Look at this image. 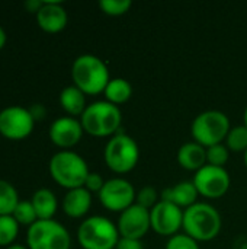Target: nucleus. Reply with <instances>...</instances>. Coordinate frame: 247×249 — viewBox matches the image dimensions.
Listing matches in <instances>:
<instances>
[{
	"instance_id": "nucleus-1",
	"label": "nucleus",
	"mask_w": 247,
	"mask_h": 249,
	"mask_svg": "<svg viewBox=\"0 0 247 249\" xmlns=\"http://www.w3.org/2000/svg\"><path fill=\"white\" fill-rule=\"evenodd\" d=\"M223 228V219L218 210L208 203H195L183 210V232L197 242L215 239Z\"/></svg>"
},
{
	"instance_id": "nucleus-2",
	"label": "nucleus",
	"mask_w": 247,
	"mask_h": 249,
	"mask_svg": "<svg viewBox=\"0 0 247 249\" xmlns=\"http://www.w3.org/2000/svg\"><path fill=\"white\" fill-rule=\"evenodd\" d=\"M71 79L84 95H99L105 92L111 76L102 58L93 54H82L73 61Z\"/></svg>"
},
{
	"instance_id": "nucleus-3",
	"label": "nucleus",
	"mask_w": 247,
	"mask_h": 249,
	"mask_svg": "<svg viewBox=\"0 0 247 249\" xmlns=\"http://www.w3.org/2000/svg\"><path fill=\"white\" fill-rule=\"evenodd\" d=\"M83 130L95 137H112L119 133L122 114L121 109L108 102L96 101L84 109L80 117Z\"/></svg>"
},
{
	"instance_id": "nucleus-4",
	"label": "nucleus",
	"mask_w": 247,
	"mask_h": 249,
	"mask_svg": "<svg viewBox=\"0 0 247 249\" xmlns=\"http://www.w3.org/2000/svg\"><path fill=\"white\" fill-rule=\"evenodd\" d=\"M51 178L67 190L84 187L86 178L90 174L86 160L76 152L63 150L55 153L48 163Z\"/></svg>"
},
{
	"instance_id": "nucleus-5",
	"label": "nucleus",
	"mask_w": 247,
	"mask_h": 249,
	"mask_svg": "<svg viewBox=\"0 0 247 249\" xmlns=\"http://www.w3.org/2000/svg\"><path fill=\"white\" fill-rule=\"evenodd\" d=\"M119 238L116 225L103 216L87 217L77 229V241L83 249H115Z\"/></svg>"
},
{
	"instance_id": "nucleus-6",
	"label": "nucleus",
	"mask_w": 247,
	"mask_h": 249,
	"mask_svg": "<svg viewBox=\"0 0 247 249\" xmlns=\"http://www.w3.org/2000/svg\"><path fill=\"white\" fill-rule=\"evenodd\" d=\"M229 117L218 109H208L198 114L191 125V134L194 142L205 149L223 143L230 131Z\"/></svg>"
},
{
	"instance_id": "nucleus-7",
	"label": "nucleus",
	"mask_w": 247,
	"mask_h": 249,
	"mask_svg": "<svg viewBox=\"0 0 247 249\" xmlns=\"http://www.w3.org/2000/svg\"><path fill=\"white\" fill-rule=\"evenodd\" d=\"M103 159L112 172L128 174L137 166L140 160L138 144L131 136L118 133L108 140L103 150Z\"/></svg>"
},
{
	"instance_id": "nucleus-8",
	"label": "nucleus",
	"mask_w": 247,
	"mask_h": 249,
	"mask_svg": "<svg viewBox=\"0 0 247 249\" xmlns=\"http://www.w3.org/2000/svg\"><path fill=\"white\" fill-rule=\"evenodd\" d=\"M26 245L29 249H70L68 231L54 219L38 220L28 228Z\"/></svg>"
},
{
	"instance_id": "nucleus-9",
	"label": "nucleus",
	"mask_w": 247,
	"mask_h": 249,
	"mask_svg": "<svg viewBox=\"0 0 247 249\" xmlns=\"http://www.w3.org/2000/svg\"><path fill=\"white\" fill-rule=\"evenodd\" d=\"M199 196L211 200L221 198L230 188L231 179L226 168H218L213 165H205L195 172L192 179Z\"/></svg>"
},
{
	"instance_id": "nucleus-10",
	"label": "nucleus",
	"mask_w": 247,
	"mask_h": 249,
	"mask_svg": "<svg viewBox=\"0 0 247 249\" xmlns=\"http://www.w3.org/2000/svg\"><path fill=\"white\" fill-rule=\"evenodd\" d=\"M135 190L134 185L125 178L108 179L99 193L100 204L114 213H122L132 204H135Z\"/></svg>"
},
{
	"instance_id": "nucleus-11",
	"label": "nucleus",
	"mask_w": 247,
	"mask_h": 249,
	"mask_svg": "<svg viewBox=\"0 0 247 249\" xmlns=\"http://www.w3.org/2000/svg\"><path fill=\"white\" fill-rule=\"evenodd\" d=\"M35 120L23 107H7L0 111V134L9 140H23L33 131Z\"/></svg>"
},
{
	"instance_id": "nucleus-12",
	"label": "nucleus",
	"mask_w": 247,
	"mask_h": 249,
	"mask_svg": "<svg viewBox=\"0 0 247 249\" xmlns=\"http://www.w3.org/2000/svg\"><path fill=\"white\" fill-rule=\"evenodd\" d=\"M150 223L159 236L172 238L183 226V210L169 201L160 200L150 210Z\"/></svg>"
},
{
	"instance_id": "nucleus-13",
	"label": "nucleus",
	"mask_w": 247,
	"mask_h": 249,
	"mask_svg": "<svg viewBox=\"0 0 247 249\" xmlns=\"http://www.w3.org/2000/svg\"><path fill=\"white\" fill-rule=\"evenodd\" d=\"M116 228H118L121 238L141 241L146 236V233L151 229L150 210L138 204H132L131 207L119 213Z\"/></svg>"
},
{
	"instance_id": "nucleus-14",
	"label": "nucleus",
	"mask_w": 247,
	"mask_h": 249,
	"mask_svg": "<svg viewBox=\"0 0 247 249\" xmlns=\"http://www.w3.org/2000/svg\"><path fill=\"white\" fill-rule=\"evenodd\" d=\"M83 133H84V130L82 127V123L79 120H76L74 117L57 118L51 124L49 131H48L49 140L55 146H58L64 150L76 146L82 140Z\"/></svg>"
},
{
	"instance_id": "nucleus-15",
	"label": "nucleus",
	"mask_w": 247,
	"mask_h": 249,
	"mask_svg": "<svg viewBox=\"0 0 247 249\" xmlns=\"http://www.w3.org/2000/svg\"><path fill=\"white\" fill-rule=\"evenodd\" d=\"M35 16L38 26L48 34H57L63 31L68 20L66 9L60 1L55 0H44L42 7Z\"/></svg>"
},
{
	"instance_id": "nucleus-16",
	"label": "nucleus",
	"mask_w": 247,
	"mask_h": 249,
	"mask_svg": "<svg viewBox=\"0 0 247 249\" xmlns=\"http://www.w3.org/2000/svg\"><path fill=\"white\" fill-rule=\"evenodd\" d=\"M198 191L192 181H182L176 185H172L169 188H165L162 191L160 200L169 201L181 209H188L198 203Z\"/></svg>"
},
{
	"instance_id": "nucleus-17",
	"label": "nucleus",
	"mask_w": 247,
	"mask_h": 249,
	"mask_svg": "<svg viewBox=\"0 0 247 249\" xmlns=\"http://www.w3.org/2000/svg\"><path fill=\"white\" fill-rule=\"evenodd\" d=\"M92 206V193L84 187L68 190L63 200V210L71 219H80L87 214Z\"/></svg>"
},
{
	"instance_id": "nucleus-18",
	"label": "nucleus",
	"mask_w": 247,
	"mask_h": 249,
	"mask_svg": "<svg viewBox=\"0 0 247 249\" xmlns=\"http://www.w3.org/2000/svg\"><path fill=\"white\" fill-rule=\"evenodd\" d=\"M178 162L186 171H199L207 165V149L197 142L183 143L178 150Z\"/></svg>"
},
{
	"instance_id": "nucleus-19",
	"label": "nucleus",
	"mask_w": 247,
	"mask_h": 249,
	"mask_svg": "<svg viewBox=\"0 0 247 249\" xmlns=\"http://www.w3.org/2000/svg\"><path fill=\"white\" fill-rule=\"evenodd\" d=\"M31 203L35 209L38 220H51L54 214L57 213L58 201H57L55 194L51 190L41 188L35 191V194L31 198Z\"/></svg>"
},
{
	"instance_id": "nucleus-20",
	"label": "nucleus",
	"mask_w": 247,
	"mask_h": 249,
	"mask_svg": "<svg viewBox=\"0 0 247 249\" xmlns=\"http://www.w3.org/2000/svg\"><path fill=\"white\" fill-rule=\"evenodd\" d=\"M60 105L61 108L71 117H77L84 112L87 108L86 105V95L77 86H67L60 93Z\"/></svg>"
},
{
	"instance_id": "nucleus-21",
	"label": "nucleus",
	"mask_w": 247,
	"mask_h": 249,
	"mask_svg": "<svg viewBox=\"0 0 247 249\" xmlns=\"http://www.w3.org/2000/svg\"><path fill=\"white\" fill-rule=\"evenodd\" d=\"M105 101L114 104V105H121V104H125L131 95H132V86L131 83L124 79V77H115V79H111L105 92Z\"/></svg>"
},
{
	"instance_id": "nucleus-22",
	"label": "nucleus",
	"mask_w": 247,
	"mask_h": 249,
	"mask_svg": "<svg viewBox=\"0 0 247 249\" xmlns=\"http://www.w3.org/2000/svg\"><path fill=\"white\" fill-rule=\"evenodd\" d=\"M19 204V196L15 187L0 179V216H12Z\"/></svg>"
},
{
	"instance_id": "nucleus-23",
	"label": "nucleus",
	"mask_w": 247,
	"mask_h": 249,
	"mask_svg": "<svg viewBox=\"0 0 247 249\" xmlns=\"http://www.w3.org/2000/svg\"><path fill=\"white\" fill-rule=\"evenodd\" d=\"M226 146L231 152H246L247 150V127L236 125L231 127L227 137H226Z\"/></svg>"
},
{
	"instance_id": "nucleus-24",
	"label": "nucleus",
	"mask_w": 247,
	"mask_h": 249,
	"mask_svg": "<svg viewBox=\"0 0 247 249\" xmlns=\"http://www.w3.org/2000/svg\"><path fill=\"white\" fill-rule=\"evenodd\" d=\"M19 232V223L13 216H0V247H10Z\"/></svg>"
},
{
	"instance_id": "nucleus-25",
	"label": "nucleus",
	"mask_w": 247,
	"mask_h": 249,
	"mask_svg": "<svg viewBox=\"0 0 247 249\" xmlns=\"http://www.w3.org/2000/svg\"><path fill=\"white\" fill-rule=\"evenodd\" d=\"M12 216L19 225L28 226V228L32 226L35 222H38V216L31 201H19Z\"/></svg>"
},
{
	"instance_id": "nucleus-26",
	"label": "nucleus",
	"mask_w": 247,
	"mask_h": 249,
	"mask_svg": "<svg viewBox=\"0 0 247 249\" xmlns=\"http://www.w3.org/2000/svg\"><path fill=\"white\" fill-rule=\"evenodd\" d=\"M229 158H230V150L223 143L207 149V165L224 168V165L229 162Z\"/></svg>"
},
{
	"instance_id": "nucleus-27",
	"label": "nucleus",
	"mask_w": 247,
	"mask_h": 249,
	"mask_svg": "<svg viewBox=\"0 0 247 249\" xmlns=\"http://www.w3.org/2000/svg\"><path fill=\"white\" fill-rule=\"evenodd\" d=\"M132 3L130 0H100L99 7L108 16H122L131 9Z\"/></svg>"
},
{
	"instance_id": "nucleus-28",
	"label": "nucleus",
	"mask_w": 247,
	"mask_h": 249,
	"mask_svg": "<svg viewBox=\"0 0 247 249\" xmlns=\"http://www.w3.org/2000/svg\"><path fill=\"white\" fill-rule=\"evenodd\" d=\"M159 201H160L159 200V194H157L156 188L151 187V185L143 187L135 194V204H138V206H141V207H144L147 210H151Z\"/></svg>"
},
{
	"instance_id": "nucleus-29",
	"label": "nucleus",
	"mask_w": 247,
	"mask_h": 249,
	"mask_svg": "<svg viewBox=\"0 0 247 249\" xmlns=\"http://www.w3.org/2000/svg\"><path fill=\"white\" fill-rule=\"evenodd\" d=\"M165 249H201L199 242H197L194 238L188 236L186 233H178L172 238H169Z\"/></svg>"
},
{
	"instance_id": "nucleus-30",
	"label": "nucleus",
	"mask_w": 247,
	"mask_h": 249,
	"mask_svg": "<svg viewBox=\"0 0 247 249\" xmlns=\"http://www.w3.org/2000/svg\"><path fill=\"white\" fill-rule=\"evenodd\" d=\"M105 179L102 178L100 174L98 172H90L86 178V182H84V188L89 191V193H100V190L103 188L105 185Z\"/></svg>"
},
{
	"instance_id": "nucleus-31",
	"label": "nucleus",
	"mask_w": 247,
	"mask_h": 249,
	"mask_svg": "<svg viewBox=\"0 0 247 249\" xmlns=\"http://www.w3.org/2000/svg\"><path fill=\"white\" fill-rule=\"evenodd\" d=\"M115 249H144V245L140 239H128V238H119L118 245Z\"/></svg>"
},
{
	"instance_id": "nucleus-32",
	"label": "nucleus",
	"mask_w": 247,
	"mask_h": 249,
	"mask_svg": "<svg viewBox=\"0 0 247 249\" xmlns=\"http://www.w3.org/2000/svg\"><path fill=\"white\" fill-rule=\"evenodd\" d=\"M44 4V0H26L25 1V9L29 12V13H38L39 9L42 7Z\"/></svg>"
},
{
	"instance_id": "nucleus-33",
	"label": "nucleus",
	"mask_w": 247,
	"mask_h": 249,
	"mask_svg": "<svg viewBox=\"0 0 247 249\" xmlns=\"http://www.w3.org/2000/svg\"><path fill=\"white\" fill-rule=\"evenodd\" d=\"M29 111H31V114H32V117H33V120L44 118V115H45V109H44V107L39 105V104L32 105V108H31Z\"/></svg>"
},
{
	"instance_id": "nucleus-34",
	"label": "nucleus",
	"mask_w": 247,
	"mask_h": 249,
	"mask_svg": "<svg viewBox=\"0 0 247 249\" xmlns=\"http://www.w3.org/2000/svg\"><path fill=\"white\" fill-rule=\"evenodd\" d=\"M6 41H7V35H6L4 29L0 26V50L6 45Z\"/></svg>"
},
{
	"instance_id": "nucleus-35",
	"label": "nucleus",
	"mask_w": 247,
	"mask_h": 249,
	"mask_svg": "<svg viewBox=\"0 0 247 249\" xmlns=\"http://www.w3.org/2000/svg\"><path fill=\"white\" fill-rule=\"evenodd\" d=\"M6 249H29V248H26V247H23V245H10V247H7Z\"/></svg>"
},
{
	"instance_id": "nucleus-36",
	"label": "nucleus",
	"mask_w": 247,
	"mask_h": 249,
	"mask_svg": "<svg viewBox=\"0 0 247 249\" xmlns=\"http://www.w3.org/2000/svg\"><path fill=\"white\" fill-rule=\"evenodd\" d=\"M243 121H245V125L247 127V107L246 109H245V114H243Z\"/></svg>"
},
{
	"instance_id": "nucleus-37",
	"label": "nucleus",
	"mask_w": 247,
	"mask_h": 249,
	"mask_svg": "<svg viewBox=\"0 0 247 249\" xmlns=\"http://www.w3.org/2000/svg\"><path fill=\"white\" fill-rule=\"evenodd\" d=\"M243 160H245V165H246V168H247V150L245 152V158H243Z\"/></svg>"
}]
</instances>
